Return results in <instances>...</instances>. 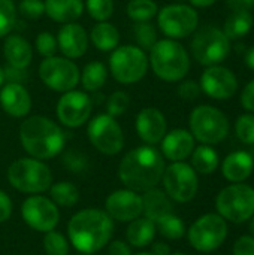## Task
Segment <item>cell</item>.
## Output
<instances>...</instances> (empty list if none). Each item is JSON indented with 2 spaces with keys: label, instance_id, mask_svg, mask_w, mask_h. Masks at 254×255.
I'll use <instances>...</instances> for the list:
<instances>
[{
  "label": "cell",
  "instance_id": "obj_38",
  "mask_svg": "<svg viewBox=\"0 0 254 255\" xmlns=\"http://www.w3.org/2000/svg\"><path fill=\"white\" fill-rule=\"evenodd\" d=\"M87 12L90 16L99 22L108 21L114 13V1L112 0H87L85 1Z\"/></svg>",
  "mask_w": 254,
  "mask_h": 255
},
{
  "label": "cell",
  "instance_id": "obj_55",
  "mask_svg": "<svg viewBox=\"0 0 254 255\" xmlns=\"http://www.w3.org/2000/svg\"><path fill=\"white\" fill-rule=\"evenodd\" d=\"M172 255H186V254H181V253H177V254H172Z\"/></svg>",
  "mask_w": 254,
  "mask_h": 255
},
{
  "label": "cell",
  "instance_id": "obj_29",
  "mask_svg": "<svg viewBox=\"0 0 254 255\" xmlns=\"http://www.w3.org/2000/svg\"><path fill=\"white\" fill-rule=\"evenodd\" d=\"M220 164V158L217 151L211 145H201L193 149L192 152V167L196 173L201 175H211L217 170Z\"/></svg>",
  "mask_w": 254,
  "mask_h": 255
},
{
  "label": "cell",
  "instance_id": "obj_6",
  "mask_svg": "<svg viewBox=\"0 0 254 255\" xmlns=\"http://www.w3.org/2000/svg\"><path fill=\"white\" fill-rule=\"evenodd\" d=\"M217 214L234 224H243L254 215V188L244 184L225 187L216 199Z\"/></svg>",
  "mask_w": 254,
  "mask_h": 255
},
{
  "label": "cell",
  "instance_id": "obj_9",
  "mask_svg": "<svg viewBox=\"0 0 254 255\" xmlns=\"http://www.w3.org/2000/svg\"><path fill=\"white\" fill-rule=\"evenodd\" d=\"M195 60L202 66L220 64L231 52V40L225 31L216 25L201 27L190 43Z\"/></svg>",
  "mask_w": 254,
  "mask_h": 255
},
{
  "label": "cell",
  "instance_id": "obj_49",
  "mask_svg": "<svg viewBox=\"0 0 254 255\" xmlns=\"http://www.w3.org/2000/svg\"><path fill=\"white\" fill-rule=\"evenodd\" d=\"M154 255H171V250L166 244L163 242H157V244H153V251Z\"/></svg>",
  "mask_w": 254,
  "mask_h": 255
},
{
  "label": "cell",
  "instance_id": "obj_40",
  "mask_svg": "<svg viewBox=\"0 0 254 255\" xmlns=\"http://www.w3.org/2000/svg\"><path fill=\"white\" fill-rule=\"evenodd\" d=\"M129 105H130V99H129L127 93L115 91L109 96V99L106 102V114L117 118L127 111Z\"/></svg>",
  "mask_w": 254,
  "mask_h": 255
},
{
  "label": "cell",
  "instance_id": "obj_10",
  "mask_svg": "<svg viewBox=\"0 0 254 255\" xmlns=\"http://www.w3.org/2000/svg\"><path fill=\"white\" fill-rule=\"evenodd\" d=\"M228 238V223L219 214H205L187 232L189 244L199 253L219 250Z\"/></svg>",
  "mask_w": 254,
  "mask_h": 255
},
{
  "label": "cell",
  "instance_id": "obj_42",
  "mask_svg": "<svg viewBox=\"0 0 254 255\" xmlns=\"http://www.w3.org/2000/svg\"><path fill=\"white\" fill-rule=\"evenodd\" d=\"M18 9L22 16H27L30 19H36V18H40L42 15H45L43 0H21Z\"/></svg>",
  "mask_w": 254,
  "mask_h": 255
},
{
  "label": "cell",
  "instance_id": "obj_22",
  "mask_svg": "<svg viewBox=\"0 0 254 255\" xmlns=\"http://www.w3.org/2000/svg\"><path fill=\"white\" fill-rule=\"evenodd\" d=\"M195 149V137L184 128H175L162 139V155L168 160L184 161Z\"/></svg>",
  "mask_w": 254,
  "mask_h": 255
},
{
  "label": "cell",
  "instance_id": "obj_15",
  "mask_svg": "<svg viewBox=\"0 0 254 255\" xmlns=\"http://www.w3.org/2000/svg\"><path fill=\"white\" fill-rule=\"evenodd\" d=\"M21 217L30 229L40 233H48L55 230L60 221V211L49 197L31 194L21 205Z\"/></svg>",
  "mask_w": 254,
  "mask_h": 255
},
{
  "label": "cell",
  "instance_id": "obj_27",
  "mask_svg": "<svg viewBox=\"0 0 254 255\" xmlns=\"http://www.w3.org/2000/svg\"><path fill=\"white\" fill-rule=\"evenodd\" d=\"M156 232V224L151 220L139 217L129 223V227L126 230L127 244L133 248H145L153 244Z\"/></svg>",
  "mask_w": 254,
  "mask_h": 255
},
{
  "label": "cell",
  "instance_id": "obj_33",
  "mask_svg": "<svg viewBox=\"0 0 254 255\" xmlns=\"http://www.w3.org/2000/svg\"><path fill=\"white\" fill-rule=\"evenodd\" d=\"M154 224H156V229L159 230V233L169 241H178L186 235L184 221L174 214L165 215L163 218H160Z\"/></svg>",
  "mask_w": 254,
  "mask_h": 255
},
{
  "label": "cell",
  "instance_id": "obj_54",
  "mask_svg": "<svg viewBox=\"0 0 254 255\" xmlns=\"http://www.w3.org/2000/svg\"><path fill=\"white\" fill-rule=\"evenodd\" d=\"M135 255H154L153 253H139V254H135Z\"/></svg>",
  "mask_w": 254,
  "mask_h": 255
},
{
  "label": "cell",
  "instance_id": "obj_45",
  "mask_svg": "<svg viewBox=\"0 0 254 255\" xmlns=\"http://www.w3.org/2000/svg\"><path fill=\"white\" fill-rule=\"evenodd\" d=\"M241 105L247 112L254 114V79L244 87L241 93Z\"/></svg>",
  "mask_w": 254,
  "mask_h": 255
},
{
  "label": "cell",
  "instance_id": "obj_52",
  "mask_svg": "<svg viewBox=\"0 0 254 255\" xmlns=\"http://www.w3.org/2000/svg\"><path fill=\"white\" fill-rule=\"evenodd\" d=\"M250 221V226H249V229H250V233H252V236L254 238V215L249 220Z\"/></svg>",
  "mask_w": 254,
  "mask_h": 255
},
{
  "label": "cell",
  "instance_id": "obj_32",
  "mask_svg": "<svg viewBox=\"0 0 254 255\" xmlns=\"http://www.w3.org/2000/svg\"><path fill=\"white\" fill-rule=\"evenodd\" d=\"M49 199L60 208H70L78 203L79 200V191L78 188L67 181H61L57 184H52L49 187Z\"/></svg>",
  "mask_w": 254,
  "mask_h": 255
},
{
  "label": "cell",
  "instance_id": "obj_23",
  "mask_svg": "<svg viewBox=\"0 0 254 255\" xmlns=\"http://www.w3.org/2000/svg\"><path fill=\"white\" fill-rule=\"evenodd\" d=\"M254 170V160L253 157L246 152V151H235L229 154L222 164V173L223 176L232 182H244L247 181Z\"/></svg>",
  "mask_w": 254,
  "mask_h": 255
},
{
  "label": "cell",
  "instance_id": "obj_43",
  "mask_svg": "<svg viewBox=\"0 0 254 255\" xmlns=\"http://www.w3.org/2000/svg\"><path fill=\"white\" fill-rule=\"evenodd\" d=\"M201 93H202V90H201L199 82H196L193 79L181 81V84L178 85V94L184 100H196Z\"/></svg>",
  "mask_w": 254,
  "mask_h": 255
},
{
  "label": "cell",
  "instance_id": "obj_50",
  "mask_svg": "<svg viewBox=\"0 0 254 255\" xmlns=\"http://www.w3.org/2000/svg\"><path fill=\"white\" fill-rule=\"evenodd\" d=\"M193 6L196 7H210L213 6L217 0H189Z\"/></svg>",
  "mask_w": 254,
  "mask_h": 255
},
{
  "label": "cell",
  "instance_id": "obj_5",
  "mask_svg": "<svg viewBox=\"0 0 254 255\" xmlns=\"http://www.w3.org/2000/svg\"><path fill=\"white\" fill-rule=\"evenodd\" d=\"M7 181L19 193L42 194L52 185V173L42 160L22 157L9 166Z\"/></svg>",
  "mask_w": 254,
  "mask_h": 255
},
{
  "label": "cell",
  "instance_id": "obj_26",
  "mask_svg": "<svg viewBox=\"0 0 254 255\" xmlns=\"http://www.w3.org/2000/svg\"><path fill=\"white\" fill-rule=\"evenodd\" d=\"M45 15L60 24L75 22L84 12L82 0H43Z\"/></svg>",
  "mask_w": 254,
  "mask_h": 255
},
{
  "label": "cell",
  "instance_id": "obj_20",
  "mask_svg": "<svg viewBox=\"0 0 254 255\" xmlns=\"http://www.w3.org/2000/svg\"><path fill=\"white\" fill-rule=\"evenodd\" d=\"M168 130L165 115L157 108H144L136 117V131L142 142L156 145L162 142Z\"/></svg>",
  "mask_w": 254,
  "mask_h": 255
},
{
  "label": "cell",
  "instance_id": "obj_48",
  "mask_svg": "<svg viewBox=\"0 0 254 255\" xmlns=\"http://www.w3.org/2000/svg\"><path fill=\"white\" fill-rule=\"evenodd\" d=\"M226 4L232 12H235V10L250 12L254 7V0H226Z\"/></svg>",
  "mask_w": 254,
  "mask_h": 255
},
{
  "label": "cell",
  "instance_id": "obj_35",
  "mask_svg": "<svg viewBox=\"0 0 254 255\" xmlns=\"http://www.w3.org/2000/svg\"><path fill=\"white\" fill-rule=\"evenodd\" d=\"M133 34L138 42V46L144 51H150L156 42H157V33L153 24L150 21L145 22H136L133 27Z\"/></svg>",
  "mask_w": 254,
  "mask_h": 255
},
{
  "label": "cell",
  "instance_id": "obj_36",
  "mask_svg": "<svg viewBox=\"0 0 254 255\" xmlns=\"http://www.w3.org/2000/svg\"><path fill=\"white\" fill-rule=\"evenodd\" d=\"M43 250L46 255H69V242L61 233L51 230L43 236Z\"/></svg>",
  "mask_w": 254,
  "mask_h": 255
},
{
  "label": "cell",
  "instance_id": "obj_4",
  "mask_svg": "<svg viewBox=\"0 0 254 255\" xmlns=\"http://www.w3.org/2000/svg\"><path fill=\"white\" fill-rule=\"evenodd\" d=\"M148 63L154 75L166 82L183 81L190 69V58L186 48L174 39L157 40L150 49Z\"/></svg>",
  "mask_w": 254,
  "mask_h": 255
},
{
  "label": "cell",
  "instance_id": "obj_17",
  "mask_svg": "<svg viewBox=\"0 0 254 255\" xmlns=\"http://www.w3.org/2000/svg\"><path fill=\"white\" fill-rule=\"evenodd\" d=\"M201 90L214 100H229L238 90L235 73L220 64L208 66L201 76Z\"/></svg>",
  "mask_w": 254,
  "mask_h": 255
},
{
  "label": "cell",
  "instance_id": "obj_16",
  "mask_svg": "<svg viewBox=\"0 0 254 255\" xmlns=\"http://www.w3.org/2000/svg\"><path fill=\"white\" fill-rule=\"evenodd\" d=\"M91 111H93L91 97L87 93L76 91V90L63 93L55 108L58 121L69 128H78L84 126L88 121Z\"/></svg>",
  "mask_w": 254,
  "mask_h": 255
},
{
  "label": "cell",
  "instance_id": "obj_7",
  "mask_svg": "<svg viewBox=\"0 0 254 255\" xmlns=\"http://www.w3.org/2000/svg\"><path fill=\"white\" fill-rule=\"evenodd\" d=\"M190 133L195 140L204 145H217L229 134V120L217 108L201 105L195 108L189 118Z\"/></svg>",
  "mask_w": 254,
  "mask_h": 255
},
{
  "label": "cell",
  "instance_id": "obj_8",
  "mask_svg": "<svg viewBox=\"0 0 254 255\" xmlns=\"http://www.w3.org/2000/svg\"><path fill=\"white\" fill-rule=\"evenodd\" d=\"M148 64L145 51L135 45L117 46L109 58V70L114 79L124 85L139 82L147 75Z\"/></svg>",
  "mask_w": 254,
  "mask_h": 255
},
{
  "label": "cell",
  "instance_id": "obj_30",
  "mask_svg": "<svg viewBox=\"0 0 254 255\" xmlns=\"http://www.w3.org/2000/svg\"><path fill=\"white\" fill-rule=\"evenodd\" d=\"M252 27H253V15L247 10H235L228 16L223 31L228 36V39L232 42L247 36Z\"/></svg>",
  "mask_w": 254,
  "mask_h": 255
},
{
  "label": "cell",
  "instance_id": "obj_34",
  "mask_svg": "<svg viewBox=\"0 0 254 255\" xmlns=\"http://www.w3.org/2000/svg\"><path fill=\"white\" fill-rule=\"evenodd\" d=\"M159 12L154 0H130L127 4V16L135 22H145L154 18Z\"/></svg>",
  "mask_w": 254,
  "mask_h": 255
},
{
  "label": "cell",
  "instance_id": "obj_41",
  "mask_svg": "<svg viewBox=\"0 0 254 255\" xmlns=\"http://www.w3.org/2000/svg\"><path fill=\"white\" fill-rule=\"evenodd\" d=\"M36 49L37 52L48 58V57H52L55 55L57 49H58V43H57V37L49 33V31H42L37 34L36 37Z\"/></svg>",
  "mask_w": 254,
  "mask_h": 255
},
{
  "label": "cell",
  "instance_id": "obj_2",
  "mask_svg": "<svg viewBox=\"0 0 254 255\" xmlns=\"http://www.w3.org/2000/svg\"><path fill=\"white\" fill-rule=\"evenodd\" d=\"M114 233V220L102 209H82L76 212L69 224V241L76 251L90 255L103 250Z\"/></svg>",
  "mask_w": 254,
  "mask_h": 255
},
{
  "label": "cell",
  "instance_id": "obj_46",
  "mask_svg": "<svg viewBox=\"0 0 254 255\" xmlns=\"http://www.w3.org/2000/svg\"><path fill=\"white\" fill-rule=\"evenodd\" d=\"M12 215V200L7 196V193H4L3 190H0V224L6 223Z\"/></svg>",
  "mask_w": 254,
  "mask_h": 255
},
{
  "label": "cell",
  "instance_id": "obj_21",
  "mask_svg": "<svg viewBox=\"0 0 254 255\" xmlns=\"http://www.w3.org/2000/svg\"><path fill=\"white\" fill-rule=\"evenodd\" d=\"M0 106L7 115L24 118L31 109V97L21 84L7 82L0 87Z\"/></svg>",
  "mask_w": 254,
  "mask_h": 255
},
{
  "label": "cell",
  "instance_id": "obj_11",
  "mask_svg": "<svg viewBox=\"0 0 254 255\" xmlns=\"http://www.w3.org/2000/svg\"><path fill=\"white\" fill-rule=\"evenodd\" d=\"M159 28L168 39H184L196 31L199 24V15L193 6L174 3L162 7L157 12Z\"/></svg>",
  "mask_w": 254,
  "mask_h": 255
},
{
  "label": "cell",
  "instance_id": "obj_56",
  "mask_svg": "<svg viewBox=\"0 0 254 255\" xmlns=\"http://www.w3.org/2000/svg\"><path fill=\"white\" fill-rule=\"evenodd\" d=\"M78 255H84V254H78Z\"/></svg>",
  "mask_w": 254,
  "mask_h": 255
},
{
  "label": "cell",
  "instance_id": "obj_37",
  "mask_svg": "<svg viewBox=\"0 0 254 255\" xmlns=\"http://www.w3.org/2000/svg\"><path fill=\"white\" fill-rule=\"evenodd\" d=\"M16 22V7L12 0H0V37L7 36Z\"/></svg>",
  "mask_w": 254,
  "mask_h": 255
},
{
  "label": "cell",
  "instance_id": "obj_1",
  "mask_svg": "<svg viewBox=\"0 0 254 255\" xmlns=\"http://www.w3.org/2000/svg\"><path fill=\"white\" fill-rule=\"evenodd\" d=\"M165 158L153 145H142L129 151L120 161L118 178L126 188L136 193L156 188L165 172Z\"/></svg>",
  "mask_w": 254,
  "mask_h": 255
},
{
  "label": "cell",
  "instance_id": "obj_31",
  "mask_svg": "<svg viewBox=\"0 0 254 255\" xmlns=\"http://www.w3.org/2000/svg\"><path fill=\"white\" fill-rule=\"evenodd\" d=\"M108 79V69L102 61H91L84 66L82 72H79V82L82 84L85 91L94 93L100 90Z\"/></svg>",
  "mask_w": 254,
  "mask_h": 255
},
{
  "label": "cell",
  "instance_id": "obj_28",
  "mask_svg": "<svg viewBox=\"0 0 254 255\" xmlns=\"http://www.w3.org/2000/svg\"><path fill=\"white\" fill-rule=\"evenodd\" d=\"M88 37L91 39V43L99 51H103V52L114 51L120 43V33L117 27L108 21H102L96 24Z\"/></svg>",
  "mask_w": 254,
  "mask_h": 255
},
{
  "label": "cell",
  "instance_id": "obj_13",
  "mask_svg": "<svg viewBox=\"0 0 254 255\" xmlns=\"http://www.w3.org/2000/svg\"><path fill=\"white\" fill-rule=\"evenodd\" d=\"M39 76L42 82L57 93H67L75 90L79 82L78 66L66 57H48L39 66Z\"/></svg>",
  "mask_w": 254,
  "mask_h": 255
},
{
  "label": "cell",
  "instance_id": "obj_44",
  "mask_svg": "<svg viewBox=\"0 0 254 255\" xmlns=\"http://www.w3.org/2000/svg\"><path fill=\"white\" fill-rule=\"evenodd\" d=\"M234 255H254V238L250 236H241L237 239L234 245Z\"/></svg>",
  "mask_w": 254,
  "mask_h": 255
},
{
  "label": "cell",
  "instance_id": "obj_18",
  "mask_svg": "<svg viewBox=\"0 0 254 255\" xmlns=\"http://www.w3.org/2000/svg\"><path fill=\"white\" fill-rule=\"evenodd\" d=\"M105 212L115 221L130 223L142 215V196L129 188L117 190L106 197Z\"/></svg>",
  "mask_w": 254,
  "mask_h": 255
},
{
  "label": "cell",
  "instance_id": "obj_14",
  "mask_svg": "<svg viewBox=\"0 0 254 255\" xmlns=\"http://www.w3.org/2000/svg\"><path fill=\"white\" fill-rule=\"evenodd\" d=\"M91 145L105 155H115L124 146V134L117 120L108 114L96 115L87 127Z\"/></svg>",
  "mask_w": 254,
  "mask_h": 255
},
{
  "label": "cell",
  "instance_id": "obj_39",
  "mask_svg": "<svg viewBox=\"0 0 254 255\" xmlns=\"http://www.w3.org/2000/svg\"><path fill=\"white\" fill-rule=\"evenodd\" d=\"M235 131L238 139L246 145H254V115L244 114L237 120Z\"/></svg>",
  "mask_w": 254,
  "mask_h": 255
},
{
  "label": "cell",
  "instance_id": "obj_3",
  "mask_svg": "<svg viewBox=\"0 0 254 255\" xmlns=\"http://www.w3.org/2000/svg\"><path fill=\"white\" fill-rule=\"evenodd\" d=\"M64 140L60 126L43 115L28 117L19 126V142L33 158H54L64 148Z\"/></svg>",
  "mask_w": 254,
  "mask_h": 255
},
{
  "label": "cell",
  "instance_id": "obj_51",
  "mask_svg": "<svg viewBox=\"0 0 254 255\" xmlns=\"http://www.w3.org/2000/svg\"><path fill=\"white\" fill-rule=\"evenodd\" d=\"M246 64L254 70V46H252L249 51H247V54H246Z\"/></svg>",
  "mask_w": 254,
  "mask_h": 255
},
{
  "label": "cell",
  "instance_id": "obj_24",
  "mask_svg": "<svg viewBox=\"0 0 254 255\" xmlns=\"http://www.w3.org/2000/svg\"><path fill=\"white\" fill-rule=\"evenodd\" d=\"M3 55L9 66L16 69H25L31 63L33 49L30 43L19 34H10L4 39Z\"/></svg>",
  "mask_w": 254,
  "mask_h": 255
},
{
  "label": "cell",
  "instance_id": "obj_25",
  "mask_svg": "<svg viewBox=\"0 0 254 255\" xmlns=\"http://www.w3.org/2000/svg\"><path fill=\"white\" fill-rule=\"evenodd\" d=\"M174 203L172 199L159 188H151L142 196V214L153 223L159 221L168 214H172Z\"/></svg>",
  "mask_w": 254,
  "mask_h": 255
},
{
  "label": "cell",
  "instance_id": "obj_19",
  "mask_svg": "<svg viewBox=\"0 0 254 255\" xmlns=\"http://www.w3.org/2000/svg\"><path fill=\"white\" fill-rule=\"evenodd\" d=\"M58 49L66 58H81L88 49V34L81 24H63L57 34Z\"/></svg>",
  "mask_w": 254,
  "mask_h": 255
},
{
  "label": "cell",
  "instance_id": "obj_47",
  "mask_svg": "<svg viewBox=\"0 0 254 255\" xmlns=\"http://www.w3.org/2000/svg\"><path fill=\"white\" fill-rule=\"evenodd\" d=\"M108 255H132V247L124 241H114L108 245Z\"/></svg>",
  "mask_w": 254,
  "mask_h": 255
},
{
  "label": "cell",
  "instance_id": "obj_53",
  "mask_svg": "<svg viewBox=\"0 0 254 255\" xmlns=\"http://www.w3.org/2000/svg\"><path fill=\"white\" fill-rule=\"evenodd\" d=\"M3 81H4V75H3V69L0 67V87H1V84H3Z\"/></svg>",
  "mask_w": 254,
  "mask_h": 255
},
{
  "label": "cell",
  "instance_id": "obj_12",
  "mask_svg": "<svg viewBox=\"0 0 254 255\" xmlns=\"http://www.w3.org/2000/svg\"><path fill=\"white\" fill-rule=\"evenodd\" d=\"M165 193L172 199V202L187 203L192 202L199 188V178L195 169L184 161H174L165 167L162 176Z\"/></svg>",
  "mask_w": 254,
  "mask_h": 255
}]
</instances>
